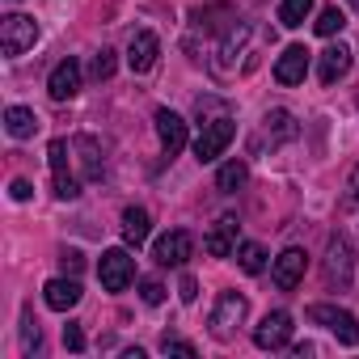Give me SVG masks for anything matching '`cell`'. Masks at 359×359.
I'll use <instances>...</instances> for the list:
<instances>
[{
    "label": "cell",
    "instance_id": "1",
    "mask_svg": "<svg viewBox=\"0 0 359 359\" xmlns=\"http://www.w3.org/2000/svg\"><path fill=\"white\" fill-rule=\"evenodd\" d=\"M321 275H325V283L330 287H351V279H355V250H351V241L342 237V233H334L330 241H325V266H321Z\"/></svg>",
    "mask_w": 359,
    "mask_h": 359
},
{
    "label": "cell",
    "instance_id": "2",
    "mask_svg": "<svg viewBox=\"0 0 359 359\" xmlns=\"http://www.w3.org/2000/svg\"><path fill=\"white\" fill-rule=\"evenodd\" d=\"M34 43H39V22L34 18H26V13H5L0 18V51H5L9 60L26 55Z\"/></svg>",
    "mask_w": 359,
    "mask_h": 359
},
{
    "label": "cell",
    "instance_id": "3",
    "mask_svg": "<svg viewBox=\"0 0 359 359\" xmlns=\"http://www.w3.org/2000/svg\"><path fill=\"white\" fill-rule=\"evenodd\" d=\"M309 321L313 325H325L338 342L359 346V321H355V313H346L338 304H309Z\"/></svg>",
    "mask_w": 359,
    "mask_h": 359
},
{
    "label": "cell",
    "instance_id": "4",
    "mask_svg": "<svg viewBox=\"0 0 359 359\" xmlns=\"http://www.w3.org/2000/svg\"><path fill=\"white\" fill-rule=\"evenodd\" d=\"M233 135H237V123L229 118V114H220V118H212V123H199V140H195V156L208 165V161H216L229 144H233Z\"/></svg>",
    "mask_w": 359,
    "mask_h": 359
},
{
    "label": "cell",
    "instance_id": "5",
    "mask_svg": "<svg viewBox=\"0 0 359 359\" xmlns=\"http://www.w3.org/2000/svg\"><path fill=\"white\" fill-rule=\"evenodd\" d=\"M245 313H250V300H245L241 292H220V300H216V309H212V334H216L220 342H229L233 330L245 321Z\"/></svg>",
    "mask_w": 359,
    "mask_h": 359
},
{
    "label": "cell",
    "instance_id": "6",
    "mask_svg": "<svg viewBox=\"0 0 359 359\" xmlns=\"http://www.w3.org/2000/svg\"><path fill=\"white\" fill-rule=\"evenodd\" d=\"M47 165H51V182H55V199H76L81 182L68 169V140H51L47 144Z\"/></svg>",
    "mask_w": 359,
    "mask_h": 359
},
{
    "label": "cell",
    "instance_id": "7",
    "mask_svg": "<svg viewBox=\"0 0 359 359\" xmlns=\"http://www.w3.org/2000/svg\"><path fill=\"white\" fill-rule=\"evenodd\" d=\"M97 279H102L106 292H123L135 279V258L127 250H106L102 262H97Z\"/></svg>",
    "mask_w": 359,
    "mask_h": 359
},
{
    "label": "cell",
    "instance_id": "8",
    "mask_svg": "<svg viewBox=\"0 0 359 359\" xmlns=\"http://www.w3.org/2000/svg\"><path fill=\"white\" fill-rule=\"evenodd\" d=\"M287 342H292V313L275 309V313H266V317L254 325V346H258V351H283Z\"/></svg>",
    "mask_w": 359,
    "mask_h": 359
},
{
    "label": "cell",
    "instance_id": "9",
    "mask_svg": "<svg viewBox=\"0 0 359 359\" xmlns=\"http://www.w3.org/2000/svg\"><path fill=\"white\" fill-rule=\"evenodd\" d=\"M191 254H195V237L182 233V229H173V233L156 237V245H152V258H156L161 266H187Z\"/></svg>",
    "mask_w": 359,
    "mask_h": 359
},
{
    "label": "cell",
    "instance_id": "10",
    "mask_svg": "<svg viewBox=\"0 0 359 359\" xmlns=\"http://www.w3.org/2000/svg\"><path fill=\"white\" fill-rule=\"evenodd\" d=\"M81 64L68 55V60H60L55 68H51V76H47V93L55 97V102H72L76 93H81Z\"/></svg>",
    "mask_w": 359,
    "mask_h": 359
},
{
    "label": "cell",
    "instance_id": "11",
    "mask_svg": "<svg viewBox=\"0 0 359 359\" xmlns=\"http://www.w3.org/2000/svg\"><path fill=\"white\" fill-rule=\"evenodd\" d=\"M296 135H300V127H296L292 110H266V114H262L258 144H271V148H279V144H292Z\"/></svg>",
    "mask_w": 359,
    "mask_h": 359
},
{
    "label": "cell",
    "instance_id": "12",
    "mask_svg": "<svg viewBox=\"0 0 359 359\" xmlns=\"http://www.w3.org/2000/svg\"><path fill=\"white\" fill-rule=\"evenodd\" d=\"M152 123H156V135H161V148H165L169 156H177V152H182V148H187V118H182V114H173V110H165V106H161Z\"/></svg>",
    "mask_w": 359,
    "mask_h": 359
},
{
    "label": "cell",
    "instance_id": "13",
    "mask_svg": "<svg viewBox=\"0 0 359 359\" xmlns=\"http://www.w3.org/2000/svg\"><path fill=\"white\" fill-rule=\"evenodd\" d=\"M156 55H161V39L152 30H135L131 43H127V68L131 72H148L156 64Z\"/></svg>",
    "mask_w": 359,
    "mask_h": 359
},
{
    "label": "cell",
    "instance_id": "14",
    "mask_svg": "<svg viewBox=\"0 0 359 359\" xmlns=\"http://www.w3.org/2000/svg\"><path fill=\"white\" fill-rule=\"evenodd\" d=\"M271 279H275V287L279 292H292L300 279H304V250H283L279 258H275V266H271Z\"/></svg>",
    "mask_w": 359,
    "mask_h": 359
},
{
    "label": "cell",
    "instance_id": "15",
    "mask_svg": "<svg viewBox=\"0 0 359 359\" xmlns=\"http://www.w3.org/2000/svg\"><path fill=\"white\" fill-rule=\"evenodd\" d=\"M203 250H208L212 258H233V254H237V220H233V216L216 220L212 233L203 237Z\"/></svg>",
    "mask_w": 359,
    "mask_h": 359
},
{
    "label": "cell",
    "instance_id": "16",
    "mask_svg": "<svg viewBox=\"0 0 359 359\" xmlns=\"http://www.w3.org/2000/svg\"><path fill=\"white\" fill-rule=\"evenodd\" d=\"M309 76V51L304 47H287L279 60H275V81L279 85H300Z\"/></svg>",
    "mask_w": 359,
    "mask_h": 359
},
{
    "label": "cell",
    "instance_id": "17",
    "mask_svg": "<svg viewBox=\"0 0 359 359\" xmlns=\"http://www.w3.org/2000/svg\"><path fill=\"white\" fill-rule=\"evenodd\" d=\"M346 72H351V47H342V43L325 47V51H321V64H317L321 85H334V81H342Z\"/></svg>",
    "mask_w": 359,
    "mask_h": 359
},
{
    "label": "cell",
    "instance_id": "18",
    "mask_svg": "<svg viewBox=\"0 0 359 359\" xmlns=\"http://www.w3.org/2000/svg\"><path fill=\"white\" fill-rule=\"evenodd\" d=\"M43 300H47V309L68 313V309L81 300V283H76V279H51V283L43 287Z\"/></svg>",
    "mask_w": 359,
    "mask_h": 359
},
{
    "label": "cell",
    "instance_id": "19",
    "mask_svg": "<svg viewBox=\"0 0 359 359\" xmlns=\"http://www.w3.org/2000/svg\"><path fill=\"white\" fill-rule=\"evenodd\" d=\"M72 148L81 152L85 182H102V173H106V161H102V148H97V140H93V135H76V144H72Z\"/></svg>",
    "mask_w": 359,
    "mask_h": 359
},
{
    "label": "cell",
    "instance_id": "20",
    "mask_svg": "<svg viewBox=\"0 0 359 359\" xmlns=\"http://www.w3.org/2000/svg\"><path fill=\"white\" fill-rule=\"evenodd\" d=\"M5 131H9L13 140H30V135L39 131V114H34L30 106H9V110H5Z\"/></svg>",
    "mask_w": 359,
    "mask_h": 359
},
{
    "label": "cell",
    "instance_id": "21",
    "mask_svg": "<svg viewBox=\"0 0 359 359\" xmlns=\"http://www.w3.org/2000/svg\"><path fill=\"white\" fill-rule=\"evenodd\" d=\"M245 177H250L245 161H241V156H233V161H224V165H220V173H216V191H224V195H237V191L245 187Z\"/></svg>",
    "mask_w": 359,
    "mask_h": 359
},
{
    "label": "cell",
    "instance_id": "22",
    "mask_svg": "<svg viewBox=\"0 0 359 359\" xmlns=\"http://www.w3.org/2000/svg\"><path fill=\"white\" fill-rule=\"evenodd\" d=\"M148 229H152V220H148L144 208H127L123 212V241L127 245H144L148 241Z\"/></svg>",
    "mask_w": 359,
    "mask_h": 359
},
{
    "label": "cell",
    "instance_id": "23",
    "mask_svg": "<svg viewBox=\"0 0 359 359\" xmlns=\"http://www.w3.org/2000/svg\"><path fill=\"white\" fill-rule=\"evenodd\" d=\"M237 266H241L245 275H262V271H266V250H262L258 241H241V245H237Z\"/></svg>",
    "mask_w": 359,
    "mask_h": 359
},
{
    "label": "cell",
    "instance_id": "24",
    "mask_svg": "<svg viewBox=\"0 0 359 359\" xmlns=\"http://www.w3.org/2000/svg\"><path fill=\"white\" fill-rule=\"evenodd\" d=\"M309 13H313V0H279V22H283L287 30L304 26Z\"/></svg>",
    "mask_w": 359,
    "mask_h": 359
},
{
    "label": "cell",
    "instance_id": "25",
    "mask_svg": "<svg viewBox=\"0 0 359 359\" xmlns=\"http://www.w3.org/2000/svg\"><path fill=\"white\" fill-rule=\"evenodd\" d=\"M313 26H317V34H321V39H334V34L346 26V13H342L338 5H330V9H321V13H317V22H313Z\"/></svg>",
    "mask_w": 359,
    "mask_h": 359
},
{
    "label": "cell",
    "instance_id": "26",
    "mask_svg": "<svg viewBox=\"0 0 359 359\" xmlns=\"http://www.w3.org/2000/svg\"><path fill=\"white\" fill-rule=\"evenodd\" d=\"M114 64H118V60H114V51H106V47H102V51L93 55V64H89V76H93V81H110V76H114Z\"/></svg>",
    "mask_w": 359,
    "mask_h": 359
},
{
    "label": "cell",
    "instance_id": "27",
    "mask_svg": "<svg viewBox=\"0 0 359 359\" xmlns=\"http://www.w3.org/2000/svg\"><path fill=\"white\" fill-rule=\"evenodd\" d=\"M39 342H43V334H39V321L30 317V309L22 313V351L30 355V351H39Z\"/></svg>",
    "mask_w": 359,
    "mask_h": 359
},
{
    "label": "cell",
    "instance_id": "28",
    "mask_svg": "<svg viewBox=\"0 0 359 359\" xmlns=\"http://www.w3.org/2000/svg\"><path fill=\"white\" fill-rule=\"evenodd\" d=\"M161 351H165V355H187V359H195V355H199V346H195V342L173 338V334H165V338H161Z\"/></svg>",
    "mask_w": 359,
    "mask_h": 359
},
{
    "label": "cell",
    "instance_id": "29",
    "mask_svg": "<svg viewBox=\"0 0 359 359\" xmlns=\"http://www.w3.org/2000/svg\"><path fill=\"white\" fill-rule=\"evenodd\" d=\"M140 296H144V304H161V300H165V287H161L156 279H144V283H140Z\"/></svg>",
    "mask_w": 359,
    "mask_h": 359
},
{
    "label": "cell",
    "instance_id": "30",
    "mask_svg": "<svg viewBox=\"0 0 359 359\" xmlns=\"http://www.w3.org/2000/svg\"><path fill=\"white\" fill-rule=\"evenodd\" d=\"M60 266H64L68 275H81V266H85V258H81V250H64V254H60Z\"/></svg>",
    "mask_w": 359,
    "mask_h": 359
},
{
    "label": "cell",
    "instance_id": "31",
    "mask_svg": "<svg viewBox=\"0 0 359 359\" xmlns=\"http://www.w3.org/2000/svg\"><path fill=\"white\" fill-rule=\"evenodd\" d=\"M64 346H68V351H85V334H81V325H72V321L64 325Z\"/></svg>",
    "mask_w": 359,
    "mask_h": 359
},
{
    "label": "cell",
    "instance_id": "32",
    "mask_svg": "<svg viewBox=\"0 0 359 359\" xmlns=\"http://www.w3.org/2000/svg\"><path fill=\"white\" fill-rule=\"evenodd\" d=\"M346 208H359V165L351 169V182H346V195H342Z\"/></svg>",
    "mask_w": 359,
    "mask_h": 359
},
{
    "label": "cell",
    "instance_id": "33",
    "mask_svg": "<svg viewBox=\"0 0 359 359\" xmlns=\"http://www.w3.org/2000/svg\"><path fill=\"white\" fill-rule=\"evenodd\" d=\"M9 195H13V199H18V203H26V199H30V195H34V187H30V182H26V177H18V182H13V187H9Z\"/></svg>",
    "mask_w": 359,
    "mask_h": 359
},
{
    "label": "cell",
    "instance_id": "34",
    "mask_svg": "<svg viewBox=\"0 0 359 359\" xmlns=\"http://www.w3.org/2000/svg\"><path fill=\"white\" fill-rule=\"evenodd\" d=\"M195 296H199V283L187 275V279H182V300H187V304H195Z\"/></svg>",
    "mask_w": 359,
    "mask_h": 359
},
{
    "label": "cell",
    "instance_id": "35",
    "mask_svg": "<svg viewBox=\"0 0 359 359\" xmlns=\"http://www.w3.org/2000/svg\"><path fill=\"white\" fill-rule=\"evenodd\" d=\"M351 9H355V13H359V0H351Z\"/></svg>",
    "mask_w": 359,
    "mask_h": 359
}]
</instances>
